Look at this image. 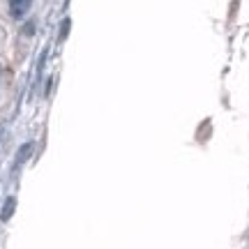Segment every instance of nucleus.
I'll return each mask as SVG.
<instances>
[{"label": "nucleus", "mask_w": 249, "mask_h": 249, "mask_svg": "<svg viewBox=\"0 0 249 249\" xmlns=\"http://www.w3.org/2000/svg\"><path fill=\"white\" fill-rule=\"evenodd\" d=\"M14 208H17V198L9 196L7 201H5V205H2V210H0V219H2V222H9L12 214H14Z\"/></svg>", "instance_id": "3"}, {"label": "nucleus", "mask_w": 249, "mask_h": 249, "mask_svg": "<svg viewBox=\"0 0 249 249\" xmlns=\"http://www.w3.org/2000/svg\"><path fill=\"white\" fill-rule=\"evenodd\" d=\"M30 7H33V0H7L9 17L14 18V21H21L30 12Z\"/></svg>", "instance_id": "1"}, {"label": "nucleus", "mask_w": 249, "mask_h": 249, "mask_svg": "<svg viewBox=\"0 0 249 249\" xmlns=\"http://www.w3.org/2000/svg\"><path fill=\"white\" fill-rule=\"evenodd\" d=\"M33 141H28V143H23L21 148H18V152H17V157H14V166H21V164H26L28 160H30V155H33Z\"/></svg>", "instance_id": "2"}]
</instances>
